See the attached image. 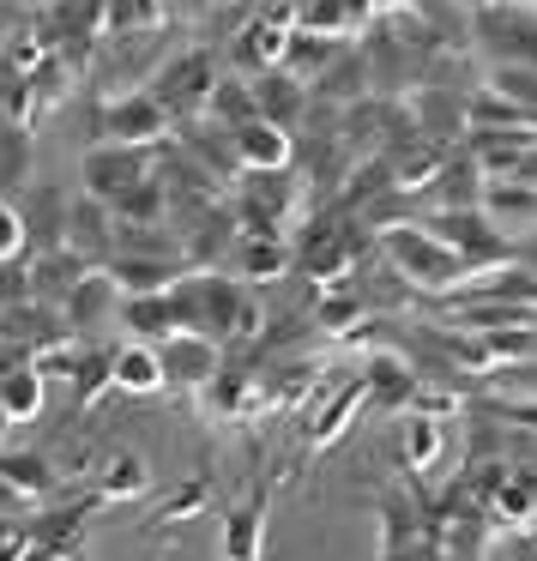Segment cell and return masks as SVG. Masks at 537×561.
Instances as JSON below:
<instances>
[{
    "instance_id": "6da1fadb",
    "label": "cell",
    "mask_w": 537,
    "mask_h": 561,
    "mask_svg": "<svg viewBox=\"0 0 537 561\" xmlns=\"http://www.w3.org/2000/svg\"><path fill=\"white\" fill-rule=\"evenodd\" d=\"M380 254H387V266L399 272L404 284H416V290H465V284H471V260L453 254L429 224H387Z\"/></svg>"
},
{
    "instance_id": "7a4b0ae2",
    "label": "cell",
    "mask_w": 537,
    "mask_h": 561,
    "mask_svg": "<svg viewBox=\"0 0 537 561\" xmlns=\"http://www.w3.org/2000/svg\"><path fill=\"white\" fill-rule=\"evenodd\" d=\"M218 55L212 49H175L170 61L151 73V98L170 110V122L175 127H187V122H206V103H212V91H218Z\"/></svg>"
},
{
    "instance_id": "3957f363",
    "label": "cell",
    "mask_w": 537,
    "mask_h": 561,
    "mask_svg": "<svg viewBox=\"0 0 537 561\" xmlns=\"http://www.w3.org/2000/svg\"><path fill=\"white\" fill-rule=\"evenodd\" d=\"M79 175H85V194L103 199V206L115 211L139 182H151V175H158V151H146V146H110V139H98V146H85V158H79Z\"/></svg>"
},
{
    "instance_id": "277c9868",
    "label": "cell",
    "mask_w": 537,
    "mask_h": 561,
    "mask_svg": "<svg viewBox=\"0 0 537 561\" xmlns=\"http://www.w3.org/2000/svg\"><path fill=\"white\" fill-rule=\"evenodd\" d=\"M175 122L170 110H163L151 91H122V98H103L98 103V139H110V146H170Z\"/></svg>"
},
{
    "instance_id": "5b68a950",
    "label": "cell",
    "mask_w": 537,
    "mask_h": 561,
    "mask_svg": "<svg viewBox=\"0 0 537 561\" xmlns=\"http://www.w3.org/2000/svg\"><path fill=\"white\" fill-rule=\"evenodd\" d=\"M477 37L495 55L501 67H537V7L519 0H495L483 19H477Z\"/></svg>"
},
{
    "instance_id": "8992f818",
    "label": "cell",
    "mask_w": 537,
    "mask_h": 561,
    "mask_svg": "<svg viewBox=\"0 0 537 561\" xmlns=\"http://www.w3.org/2000/svg\"><path fill=\"white\" fill-rule=\"evenodd\" d=\"M429 230L441 236V242L453 248V254H465L477 266V260H507V242H501L495 218H489L483 206H459V211H435L429 218Z\"/></svg>"
},
{
    "instance_id": "52a82bcc",
    "label": "cell",
    "mask_w": 537,
    "mask_h": 561,
    "mask_svg": "<svg viewBox=\"0 0 537 561\" xmlns=\"http://www.w3.org/2000/svg\"><path fill=\"white\" fill-rule=\"evenodd\" d=\"M163 351V368H170V387H187V392H206L212 380L224 375V344L206 339V332H175Z\"/></svg>"
},
{
    "instance_id": "ba28073f",
    "label": "cell",
    "mask_w": 537,
    "mask_h": 561,
    "mask_svg": "<svg viewBox=\"0 0 537 561\" xmlns=\"http://www.w3.org/2000/svg\"><path fill=\"white\" fill-rule=\"evenodd\" d=\"M115 236H122L115 211L103 206V199H91V194H73V206H67V248L85 254L91 266H110V260H115Z\"/></svg>"
},
{
    "instance_id": "9c48e42d",
    "label": "cell",
    "mask_w": 537,
    "mask_h": 561,
    "mask_svg": "<svg viewBox=\"0 0 537 561\" xmlns=\"http://www.w3.org/2000/svg\"><path fill=\"white\" fill-rule=\"evenodd\" d=\"M43 404H49V380L37 375L31 351L0 356V416H7V428H13V423H37Z\"/></svg>"
},
{
    "instance_id": "30bf717a",
    "label": "cell",
    "mask_w": 537,
    "mask_h": 561,
    "mask_svg": "<svg viewBox=\"0 0 537 561\" xmlns=\"http://www.w3.org/2000/svg\"><path fill=\"white\" fill-rule=\"evenodd\" d=\"M67 206H73V194H61L55 182H31L25 187L19 211H25L31 254H55V248H67Z\"/></svg>"
},
{
    "instance_id": "8fae6325",
    "label": "cell",
    "mask_w": 537,
    "mask_h": 561,
    "mask_svg": "<svg viewBox=\"0 0 537 561\" xmlns=\"http://www.w3.org/2000/svg\"><path fill=\"white\" fill-rule=\"evenodd\" d=\"M31 302H43V308H61L67 296L85 284V272H98L85 254H73V248H55V254H31Z\"/></svg>"
},
{
    "instance_id": "7c38bea8",
    "label": "cell",
    "mask_w": 537,
    "mask_h": 561,
    "mask_svg": "<svg viewBox=\"0 0 537 561\" xmlns=\"http://www.w3.org/2000/svg\"><path fill=\"white\" fill-rule=\"evenodd\" d=\"M110 380H115V392H127V399H151V392L170 387V368H163V351H158V344L127 339V344H115Z\"/></svg>"
},
{
    "instance_id": "4fadbf2b",
    "label": "cell",
    "mask_w": 537,
    "mask_h": 561,
    "mask_svg": "<svg viewBox=\"0 0 537 561\" xmlns=\"http://www.w3.org/2000/svg\"><path fill=\"white\" fill-rule=\"evenodd\" d=\"M61 320H67V332H85V327H103V320H122V284L110 278V272H85V284H79L73 296L61 302Z\"/></svg>"
},
{
    "instance_id": "5bb4252c",
    "label": "cell",
    "mask_w": 537,
    "mask_h": 561,
    "mask_svg": "<svg viewBox=\"0 0 537 561\" xmlns=\"http://www.w3.org/2000/svg\"><path fill=\"white\" fill-rule=\"evenodd\" d=\"M115 284H122V296H163L175 290V284L187 278V260H158V254H115L110 266Z\"/></svg>"
},
{
    "instance_id": "9a60e30c",
    "label": "cell",
    "mask_w": 537,
    "mask_h": 561,
    "mask_svg": "<svg viewBox=\"0 0 537 561\" xmlns=\"http://www.w3.org/2000/svg\"><path fill=\"white\" fill-rule=\"evenodd\" d=\"M254 103H260V122H272V127L290 134V127L302 122V110H308V85L290 79L284 67H266V73H254Z\"/></svg>"
},
{
    "instance_id": "2e32d148",
    "label": "cell",
    "mask_w": 537,
    "mask_h": 561,
    "mask_svg": "<svg viewBox=\"0 0 537 561\" xmlns=\"http://www.w3.org/2000/svg\"><path fill=\"white\" fill-rule=\"evenodd\" d=\"M260 543H266V489L224 513V531H218L224 561H260Z\"/></svg>"
},
{
    "instance_id": "e0dca14e",
    "label": "cell",
    "mask_w": 537,
    "mask_h": 561,
    "mask_svg": "<svg viewBox=\"0 0 537 561\" xmlns=\"http://www.w3.org/2000/svg\"><path fill=\"white\" fill-rule=\"evenodd\" d=\"M356 411H368V387H363V380H351V387H339L332 399H320L315 416H308V453H327L332 440L356 423Z\"/></svg>"
},
{
    "instance_id": "ac0fdd59",
    "label": "cell",
    "mask_w": 537,
    "mask_h": 561,
    "mask_svg": "<svg viewBox=\"0 0 537 561\" xmlns=\"http://www.w3.org/2000/svg\"><path fill=\"white\" fill-rule=\"evenodd\" d=\"M37 182V127L0 122V199L25 194Z\"/></svg>"
},
{
    "instance_id": "d6986e66",
    "label": "cell",
    "mask_w": 537,
    "mask_h": 561,
    "mask_svg": "<svg viewBox=\"0 0 537 561\" xmlns=\"http://www.w3.org/2000/svg\"><path fill=\"white\" fill-rule=\"evenodd\" d=\"M230 266H236V278H248V284H272V278L290 272V242H284V236H236Z\"/></svg>"
},
{
    "instance_id": "ffe728a7",
    "label": "cell",
    "mask_w": 537,
    "mask_h": 561,
    "mask_svg": "<svg viewBox=\"0 0 537 561\" xmlns=\"http://www.w3.org/2000/svg\"><path fill=\"white\" fill-rule=\"evenodd\" d=\"M122 327H127V339H139V344H170L175 332V302H170V290L163 296H122Z\"/></svg>"
},
{
    "instance_id": "44dd1931",
    "label": "cell",
    "mask_w": 537,
    "mask_h": 561,
    "mask_svg": "<svg viewBox=\"0 0 537 561\" xmlns=\"http://www.w3.org/2000/svg\"><path fill=\"white\" fill-rule=\"evenodd\" d=\"M236 163L242 170H290V134L284 127H272V122H248V127H236Z\"/></svg>"
},
{
    "instance_id": "7402d4cb",
    "label": "cell",
    "mask_w": 537,
    "mask_h": 561,
    "mask_svg": "<svg viewBox=\"0 0 537 561\" xmlns=\"http://www.w3.org/2000/svg\"><path fill=\"white\" fill-rule=\"evenodd\" d=\"M146 489H151V465H146V453L122 447V453H110V459L98 465V501H139Z\"/></svg>"
},
{
    "instance_id": "603a6c76",
    "label": "cell",
    "mask_w": 537,
    "mask_h": 561,
    "mask_svg": "<svg viewBox=\"0 0 537 561\" xmlns=\"http://www.w3.org/2000/svg\"><path fill=\"white\" fill-rule=\"evenodd\" d=\"M206 122H212V127H224V134H236V127L260 122L254 79H230V73H224V79H218V91H212V103H206Z\"/></svg>"
},
{
    "instance_id": "cb8c5ba5",
    "label": "cell",
    "mask_w": 537,
    "mask_h": 561,
    "mask_svg": "<svg viewBox=\"0 0 537 561\" xmlns=\"http://www.w3.org/2000/svg\"><path fill=\"white\" fill-rule=\"evenodd\" d=\"M0 477H7V483H19L31 501H43V495H55V489H61V465H55L49 453H0Z\"/></svg>"
},
{
    "instance_id": "d4e9b609",
    "label": "cell",
    "mask_w": 537,
    "mask_h": 561,
    "mask_svg": "<svg viewBox=\"0 0 537 561\" xmlns=\"http://www.w3.org/2000/svg\"><path fill=\"white\" fill-rule=\"evenodd\" d=\"M489 513L501 525H532L537 513V477L532 471H501V483L489 489Z\"/></svg>"
},
{
    "instance_id": "484cf974",
    "label": "cell",
    "mask_w": 537,
    "mask_h": 561,
    "mask_svg": "<svg viewBox=\"0 0 537 561\" xmlns=\"http://www.w3.org/2000/svg\"><path fill=\"white\" fill-rule=\"evenodd\" d=\"M363 387H368V404H392V411L416 399V375H411V363H399V356H375L368 375H363Z\"/></svg>"
},
{
    "instance_id": "4316f807",
    "label": "cell",
    "mask_w": 537,
    "mask_h": 561,
    "mask_svg": "<svg viewBox=\"0 0 537 561\" xmlns=\"http://www.w3.org/2000/svg\"><path fill=\"white\" fill-rule=\"evenodd\" d=\"M441 447H447V435H441V416H404V465H411L416 477H429L441 465Z\"/></svg>"
},
{
    "instance_id": "83f0119b",
    "label": "cell",
    "mask_w": 537,
    "mask_h": 561,
    "mask_svg": "<svg viewBox=\"0 0 537 561\" xmlns=\"http://www.w3.org/2000/svg\"><path fill=\"white\" fill-rule=\"evenodd\" d=\"M483 211L495 224H532L537 218V187L532 182H483Z\"/></svg>"
},
{
    "instance_id": "f1b7e54d",
    "label": "cell",
    "mask_w": 537,
    "mask_h": 561,
    "mask_svg": "<svg viewBox=\"0 0 537 561\" xmlns=\"http://www.w3.org/2000/svg\"><path fill=\"white\" fill-rule=\"evenodd\" d=\"M110 368H115V351H103V344L85 339V351H79V368H73V380H67V392H73L79 411H85V404H98L103 387H115Z\"/></svg>"
},
{
    "instance_id": "f546056e",
    "label": "cell",
    "mask_w": 537,
    "mask_h": 561,
    "mask_svg": "<svg viewBox=\"0 0 537 561\" xmlns=\"http://www.w3.org/2000/svg\"><path fill=\"white\" fill-rule=\"evenodd\" d=\"M363 314H368V296L356 290V284H344V290H327V296L315 302V320H320L327 332H351Z\"/></svg>"
},
{
    "instance_id": "4dcf8cb0",
    "label": "cell",
    "mask_w": 537,
    "mask_h": 561,
    "mask_svg": "<svg viewBox=\"0 0 537 561\" xmlns=\"http://www.w3.org/2000/svg\"><path fill=\"white\" fill-rule=\"evenodd\" d=\"M25 254H31L25 211H19V199H0V266H19Z\"/></svg>"
},
{
    "instance_id": "1f68e13d",
    "label": "cell",
    "mask_w": 537,
    "mask_h": 561,
    "mask_svg": "<svg viewBox=\"0 0 537 561\" xmlns=\"http://www.w3.org/2000/svg\"><path fill=\"white\" fill-rule=\"evenodd\" d=\"M495 91H501V98H513L537 122V67H495Z\"/></svg>"
},
{
    "instance_id": "d6a6232c",
    "label": "cell",
    "mask_w": 537,
    "mask_h": 561,
    "mask_svg": "<svg viewBox=\"0 0 537 561\" xmlns=\"http://www.w3.org/2000/svg\"><path fill=\"white\" fill-rule=\"evenodd\" d=\"M206 495H212V483H206V477H194V483H187V489H175V495L163 501L158 525H175V519H194V513L206 507Z\"/></svg>"
},
{
    "instance_id": "836d02e7",
    "label": "cell",
    "mask_w": 537,
    "mask_h": 561,
    "mask_svg": "<svg viewBox=\"0 0 537 561\" xmlns=\"http://www.w3.org/2000/svg\"><path fill=\"white\" fill-rule=\"evenodd\" d=\"M0 561H37V537H31V525H0Z\"/></svg>"
},
{
    "instance_id": "e575fe53",
    "label": "cell",
    "mask_w": 537,
    "mask_h": 561,
    "mask_svg": "<svg viewBox=\"0 0 537 561\" xmlns=\"http://www.w3.org/2000/svg\"><path fill=\"white\" fill-rule=\"evenodd\" d=\"M25 513H31V495L0 477V525H25Z\"/></svg>"
},
{
    "instance_id": "d590c367",
    "label": "cell",
    "mask_w": 537,
    "mask_h": 561,
    "mask_svg": "<svg viewBox=\"0 0 537 561\" xmlns=\"http://www.w3.org/2000/svg\"><path fill=\"white\" fill-rule=\"evenodd\" d=\"M212 7H218V0H170L175 19H199V13H212Z\"/></svg>"
},
{
    "instance_id": "8d00e7d4",
    "label": "cell",
    "mask_w": 537,
    "mask_h": 561,
    "mask_svg": "<svg viewBox=\"0 0 537 561\" xmlns=\"http://www.w3.org/2000/svg\"><path fill=\"white\" fill-rule=\"evenodd\" d=\"M37 561H79L73 549H37Z\"/></svg>"
},
{
    "instance_id": "74e56055",
    "label": "cell",
    "mask_w": 537,
    "mask_h": 561,
    "mask_svg": "<svg viewBox=\"0 0 537 561\" xmlns=\"http://www.w3.org/2000/svg\"><path fill=\"white\" fill-rule=\"evenodd\" d=\"M465 7H495V0H465Z\"/></svg>"
},
{
    "instance_id": "f35d334b",
    "label": "cell",
    "mask_w": 537,
    "mask_h": 561,
    "mask_svg": "<svg viewBox=\"0 0 537 561\" xmlns=\"http://www.w3.org/2000/svg\"><path fill=\"white\" fill-rule=\"evenodd\" d=\"M43 7H55V0H37V13H43Z\"/></svg>"
},
{
    "instance_id": "ab89813d",
    "label": "cell",
    "mask_w": 537,
    "mask_h": 561,
    "mask_svg": "<svg viewBox=\"0 0 537 561\" xmlns=\"http://www.w3.org/2000/svg\"><path fill=\"white\" fill-rule=\"evenodd\" d=\"M0 428H7V416H0Z\"/></svg>"
}]
</instances>
